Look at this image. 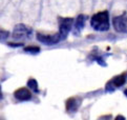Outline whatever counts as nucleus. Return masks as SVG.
Instances as JSON below:
<instances>
[{
    "mask_svg": "<svg viewBox=\"0 0 127 120\" xmlns=\"http://www.w3.org/2000/svg\"><path fill=\"white\" fill-rule=\"evenodd\" d=\"M90 25L98 32H105L109 30V13L107 11L99 12L92 17Z\"/></svg>",
    "mask_w": 127,
    "mask_h": 120,
    "instance_id": "obj_1",
    "label": "nucleus"
},
{
    "mask_svg": "<svg viewBox=\"0 0 127 120\" xmlns=\"http://www.w3.org/2000/svg\"><path fill=\"white\" fill-rule=\"evenodd\" d=\"M32 35H33V31L29 26L24 24H17L14 27L12 36L16 40H25V39H30Z\"/></svg>",
    "mask_w": 127,
    "mask_h": 120,
    "instance_id": "obj_2",
    "label": "nucleus"
},
{
    "mask_svg": "<svg viewBox=\"0 0 127 120\" xmlns=\"http://www.w3.org/2000/svg\"><path fill=\"white\" fill-rule=\"evenodd\" d=\"M72 25H74L72 18H59V34L62 40L66 39L68 33L71 31Z\"/></svg>",
    "mask_w": 127,
    "mask_h": 120,
    "instance_id": "obj_3",
    "label": "nucleus"
},
{
    "mask_svg": "<svg viewBox=\"0 0 127 120\" xmlns=\"http://www.w3.org/2000/svg\"><path fill=\"white\" fill-rule=\"evenodd\" d=\"M127 81V73L125 74H121L119 76L113 77L112 79L107 82L106 84V91L107 92H112L113 90L118 89V87H121L122 85L125 84V82Z\"/></svg>",
    "mask_w": 127,
    "mask_h": 120,
    "instance_id": "obj_4",
    "label": "nucleus"
},
{
    "mask_svg": "<svg viewBox=\"0 0 127 120\" xmlns=\"http://www.w3.org/2000/svg\"><path fill=\"white\" fill-rule=\"evenodd\" d=\"M37 39L38 41H40L41 43L45 44V45H54L59 43L62 40L60 34L57 33L55 35H45V34H37Z\"/></svg>",
    "mask_w": 127,
    "mask_h": 120,
    "instance_id": "obj_5",
    "label": "nucleus"
},
{
    "mask_svg": "<svg viewBox=\"0 0 127 120\" xmlns=\"http://www.w3.org/2000/svg\"><path fill=\"white\" fill-rule=\"evenodd\" d=\"M112 24L117 32L127 34V16L126 15L115 17L112 19Z\"/></svg>",
    "mask_w": 127,
    "mask_h": 120,
    "instance_id": "obj_6",
    "label": "nucleus"
},
{
    "mask_svg": "<svg viewBox=\"0 0 127 120\" xmlns=\"http://www.w3.org/2000/svg\"><path fill=\"white\" fill-rule=\"evenodd\" d=\"M14 96L17 100H20V101H28L32 98V93L31 91L25 89V87H20L18 89L15 93H14Z\"/></svg>",
    "mask_w": 127,
    "mask_h": 120,
    "instance_id": "obj_7",
    "label": "nucleus"
},
{
    "mask_svg": "<svg viewBox=\"0 0 127 120\" xmlns=\"http://www.w3.org/2000/svg\"><path fill=\"white\" fill-rule=\"evenodd\" d=\"M86 17L85 15H79L78 17L76 18V21H75V30H74V34L79 35L80 32L84 29V25H85V21H86Z\"/></svg>",
    "mask_w": 127,
    "mask_h": 120,
    "instance_id": "obj_8",
    "label": "nucleus"
},
{
    "mask_svg": "<svg viewBox=\"0 0 127 120\" xmlns=\"http://www.w3.org/2000/svg\"><path fill=\"white\" fill-rule=\"evenodd\" d=\"M81 101L77 98H69L66 101V111L68 113H75L79 109Z\"/></svg>",
    "mask_w": 127,
    "mask_h": 120,
    "instance_id": "obj_9",
    "label": "nucleus"
},
{
    "mask_svg": "<svg viewBox=\"0 0 127 120\" xmlns=\"http://www.w3.org/2000/svg\"><path fill=\"white\" fill-rule=\"evenodd\" d=\"M28 86L30 87V89L33 91V92H35V93H39V89H38V82H37V80L36 79H30L29 81H28Z\"/></svg>",
    "mask_w": 127,
    "mask_h": 120,
    "instance_id": "obj_10",
    "label": "nucleus"
},
{
    "mask_svg": "<svg viewBox=\"0 0 127 120\" xmlns=\"http://www.w3.org/2000/svg\"><path fill=\"white\" fill-rule=\"evenodd\" d=\"M24 52L29 53V54L36 55V54L40 53V48H38V47H26V48H24Z\"/></svg>",
    "mask_w": 127,
    "mask_h": 120,
    "instance_id": "obj_11",
    "label": "nucleus"
},
{
    "mask_svg": "<svg viewBox=\"0 0 127 120\" xmlns=\"http://www.w3.org/2000/svg\"><path fill=\"white\" fill-rule=\"evenodd\" d=\"M8 32H5V31H1V40H4V38H5V37H8Z\"/></svg>",
    "mask_w": 127,
    "mask_h": 120,
    "instance_id": "obj_12",
    "label": "nucleus"
},
{
    "mask_svg": "<svg viewBox=\"0 0 127 120\" xmlns=\"http://www.w3.org/2000/svg\"><path fill=\"white\" fill-rule=\"evenodd\" d=\"M115 120H126L124 116H122V115H118V116L115 118Z\"/></svg>",
    "mask_w": 127,
    "mask_h": 120,
    "instance_id": "obj_13",
    "label": "nucleus"
},
{
    "mask_svg": "<svg viewBox=\"0 0 127 120\" xmlns=\"http://www.w3.org/2000/svg\"><path fill=\"white\" fill-rule=\"evenodd\" d=\"M8 45H10V47H16V48H18V47H21L22 43H8Z\"/></svg>",
    "mask_w": 127,
    "mask_h": 120,
    "instance_id": "obj_14",
    "label": "nucleus"
},
{
    "mask_svg": "<svg viewBox=\"0 0 127 120\" xmlns=\"http://www.w3.org/2000/svg\"><path fill=\"white\" fill-rule=\"evenodd\" d=\"M124 95H125V96H126V97H127V89H126V90H125V91H124Z\"/></svg>",
    "mask_w": 127,
    "mask_h": 120,
    "instance_id": "obj_15",
    "label": "nucleus"
}]
</instances>
